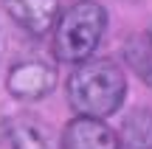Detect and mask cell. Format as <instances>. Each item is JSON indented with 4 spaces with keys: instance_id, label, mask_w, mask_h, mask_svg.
Returning <instances> with one entry per match:
<instances>
[{
    "instance_id": "2",
    "label": "cell",
    "mask_w": 152,
    "mask_h": 149,
    "mask_svg": "<svg viewBox=\"0 0 152 149\" xmlns=\"http://www.w3.org/2000/svg\"><path fill=\"white\" fill-rule=\"evenodd\" d=\"M107 28V11L93 0L73 3L62 11L59 23L54 28V54L62 62H87L102 42V34Z\"/></svg>"
},
{
    "instance_id": "1",
    "label": "cell",
    "mask_w": 152,
    "mask_h": 149,
    "mask_svg": "<svg viewBox=\"0 0 152 149\" xmlns=\"http://www.w3.org/2000/svg\"><path fill=\"white\" fill-rule=\"evenodd\" d=\"M127 96V76L110 59H87L68 79V101L76 116L107 118L118 113Z\"/></svg>"
},
{
    "instance_id": "4",
    "label": "cell",
    "mask_w": 152,
    "mask_h": 149,
    "mask_svg": "<svg viewBox=\"0 0 152 149\" xmlns=\"http://www.w3.org/2000/svg\"><path fill=\"white\" fill-rule=\"evenodd\" d=\"M62 141L68 149H121L118 132L110 129L102 118L76 116L73 121L65 124Z\"/></svg>"
},
{
    "instance_id": "7",
    "label": "cell",
    "mask_w": 152,
    "mask_h": 149,
    "mask_svg": "<svg viewBox=\"0 0 152 149\" xmlns=\"http://www.w3.org/2000/svg\"><path fill=\"white\" fill-rule=\"evenodd\" d=\"M121 149H152V110H132L118 132Z\"/></svg>"
},
{
    "instance_id": "8",
    "label": "cell",
    "mask_w": 152,
    "mask_h": 149,
    "mask_svg": "<svg viewBox=\"0 0 152 149\" xmlns=\"http://www.w3.org/2000/svg\"><path fill=\"white\" fill-rule=\"evenodd\" d=\"M127 59L135 68V73L144 79L147 84H152V45L147 39V34L135 37L130 45H127Z\"/></svg>"
},
{
    "instance_id": "6",
    "label": "cell",
    "mask_w": 152,
    "mask_h": 149,
    "mask_svg": "<svg viewBox=\"0 0 152 149\" xmlns=\"http://www.w3.org/2000/svg\"><path fill=\"white\" fill-rule=\"evenodd\" d=\"M9 138L14 149H68L65 141H56L42 121L31 116H17L9 121Z\"/></svg>"
},
{
    "instance_id": "9",
    "label": "cell",
    "mask_w": 152,
    "mask_h": 149,
    "mask_svg": "<svg viewBox=\"0 0 152 149\" xmlns=\"http://www.w3.org/2000/svg\"><path fill=\"white\" fill-rule=\"evenodd\" d=\"M147 39H149V45H152V28H149V31H147Z\"/></svg>"
},
{
    "instance_id": "3",
    "label": "cell",
    "mask_w": 152,
    "mask_h": 149,
    "mask_svg": "<svg viewBox=\"0 0 152 149\" xmlns=\"http://www.w3.org/2000/svg\"><path fill=\"white\" fill-rule=\"evenodd\" d=\"M54 84H56V71L48 62H39V59L17 62L9 71V79H6V90L20 101L42 99L45 93L54 90Z\"/></svg>"
},
{
    "instance_id": "5",
    "label": "cell",
    "mask_w": 152,
    "mask_h": 149,
    "mask_svg": "<svg viewBox=\"0 0 152 149\" xmlns=\"http://www.w3.org/2000/svg\"><path fill=\"white\" fill-rule=\"evenodd\" d=\"M9 17L31 34H45L59 23V6L56 0H3Z\"/></svg>"
}]
</instances>
